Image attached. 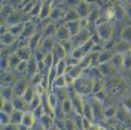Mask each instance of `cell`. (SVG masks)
<instances>
[{"mask_svg":"<svg viewBox=\"0 0 131 130\" xmlns=\"http://www.w3.org/2000/svg\"><path fill=\"white\" fill-rule=\"evenodd\" d=\"M115 32V25L112 21H103V23H98L95 25V33H97L98 39L103 42H109L113 36Z\"/></svg>","mask_w":131,"mask_h":130,"instance_id":"6da1fadb","label":"cell"},{"mask_svg":"<svg viewBox=\"0 0 131 130\" xmlns=\"http://www.w3.org/2000/svg\"><path fill=\"white\" fill-rule=\"evenodd\" d=\"M92 85H94V81L90 79V78H85V76H81L78 79H74L73 82V90L76 94H86V93H92Z\"/></svg>","mask_w":131,"mask_h":130,"instance_id":"7a4b0ae2","label":"cell"},{"mask_svg":"<svg viewBox=\"0 0 131 130\" xmlns=\"http://www.w3.org/2000/svg\"><path fill=\"white\" fill-rule=\"evenodd\" d=\"M76 12L81 20H88L90 18V14H91V9H92V5H91L90 0H81L79 5L76 6Z\"/></svg>","mask_w":131,"mask_h":130,"instance_id":"3957f363","label":"cell"},{"mask_svg":"<svg viewBox=\"0 0 131 130\" xmlns=\"http://www.w3.org/2000/svg\"><path fill=\"white\" fill-rule=\"evenodd\" d=\"M88 41H91V32L90 29H82L81 33H78L76 36L72 38V42H73L74 48H79L82 45H85Z\"/></svg>","mask_w":131,"mask_h":130,"instance_id":"277c9868","label":"cell"},{"mask_svg":"<svg viewBox=\"0 0 131 130\" xmlns=\"http://www.w3.org/2000/svg\"><path fill=\"white\" fill-rule=\"evenodd\" d=\"M55 39H57L60 43H64V42L70 41L72 39V33H70V30H69V27L66 24L60 25L57 30V34H55Z\"/></svg>","mask_w":131,"mask_h":130,"instance_id":"5b68a950","label":"cell"},{"mask_svg":"<svg viewBox=\"0 0 131 130\" xmlns=\"http://www.w3.org/2000/svg\"><path fill=\"white\" fill-rule=\"evenodd\" d=\"M72 102H73V109H74V114L76 115H83V109H85V102H83V99H82L81 94H76L74 93L73 96H72Z\"/></svg>","mask_w":131,"mask_h":130,"instance_id":"8992f818","label":"cell"},{"mask_svg":"<svg viewBox=\"0 0 131 130\" xmlns=\"http://www.w3.org/2000/svg\"><path fill=\"white\" fill-rule=\"evenodd\" d=\"M55 39L54 38H45L43 36V39H42V43L40 47H39V51H42L43 54H51L54 48H55Z\"/></svg>","mask_w":131,"mask_h":130,"instance_id":"52a82bcc","label":"cell"},{"mask_svg":"<svg viewBox=\"0 0 131 130\" xmlns=\"http://www.w3.org/2000/svg\"><path fill=\"white\" fill-rule=\"evenodd\" d=\"M54 0H45L42 2V12H40V20H46V18H51V14L54 11Z\"/></svg>","mask_w":131,"mask_h":130,"instance_id":"ba28073f","label":"cell"},{"mask_svg":"<svg viewBox=\"0 0 131 130\" xmlns=\"http://www.w3.org/2000/svg\"><path fill=\"white\" fill-rule=\"evenodd\" d=\"M18 54V57L24 61H30L31 60V55H33V49L28 47V45H24V47H19V48L15 51Z\"/></svg>","mask_w":131,"mask_h":130,"instance_id":"9c48e42d","label":"cell"},{"mask_svg":"<svg viewBox=\"0 0 131 130\" xmlns=\"http://www.w3.org/2000/svg\"><path fill=\"white\" fill-rule=\"evenodd\" d=\"M42 39H43V33H34L33 36L28 38V43H27V45H28L33 51H37L39 47H40V43H42Z\"/></svg>","mask_w":131,"mask_h":130,"instance_id":"30bf717a","label":"cell"},{"mask_svg":"<svg viewBox=\"0 0 131 130\" xmlns=\"http://www.w3.org/2000/svg\"><path fill=\"white\" fill-rule=\"evenodd\" d=\"M52 55L55 58V63L60 61V60H64L66 55H67V51H66L64 45H63V43H57L55 48H54V51H52Z\"/></svg>","mask_w":131,"mask_h":130,"instance_id":"8fae6325","label":"cell"},{"mask_svg":"<svg viewBox=\"0 0 131 130\" xmlns=\"http://www.w3.org/2000/svg\"><path fill=\"white\" fill-rule=\"evenodd\" d=\"M27 88H28V84L25 81H23V79H19V81H16L14 84V93H15V96H18V97H23L24 93L27 91Z\"/></svg>","mask_w":131,"mask_h":130,"instance_id":"7c38bea8","label":"cell"},{"mask_svg":"<svg viewBox=\"0 0 131 130\" xmlns=\"http://www.w3.org/2000/svg\"><path fill=\"white\" fill-rule=\"evenodd\" d=\"M16 39H18V36L14 34V33H10L9 30L2 33V43H3L5 47H10V45H14V43L16 42Z\"/></svg>","mask_w":131,"mask_h":130,"instance_id":"4fadbf2b","label":"cell"},{"mask_svg":"<svg viewBox=\"0 0 131 130\" xmlns=\"http://www.w3.org/2000/svg\"><path fill=\"white\" fill-rule=\"evenodd\" d=\"M6 25H15V24H19V23H24L23 21V15L19 12H10L8 16H6Z\"/></svg>","mask_w":131,"mask_h":130,"instance_id":"5bb4252c","label":"cell"},{"mask_svg":"<svg viewBox=\"0 0 131 130\" xmlns=\"http://www.w3.org/2000/svg\"><path fill=\"white\" fill-rule=\"evenodd\" d=\"M113 57V52L109 49H101L98 52V58H97V64H103V63H110V60Z\"/></svg>","mask_w":131,"mask_h":130,"instance_id":"9a60e30c","label":"cell"},{"mask_svg":"<svg viewBox=\"0 0 131 130\" xmlns=\"http://www.w3.org/2000/svg\"><path fill=\"white\" fill-rule=\"evenodd\" d=\"M54 70H55V73H57V76L66 75V73H67V70H69L67 58H64V60H60V61H57V63H55V66H54Z\"/></svg>","mask_w":131,"mask_h":130,"instance_id":"2e32d148","label":"cell"},{"mask_svg":"<svg viewBox=\"0 0 131 130\" xmlns=\"http://www.w3.org/2000/svg\"><path fill=\"white\" fill-rule=\"evenodd\" d=\"M70 84H69V79H67V75H61V76H57L54 81H52V87L54 88H67Z\"/></svg>","mask_w":131,"mask_h":130,"instance_id":"e0dca14e","label":"cell"},{"mask_svg":"<svg viewBox=\"0 0 131 130\" xmlns=\"http://www.w3.org/2000/svg\"><path fill=\"white\" fill-rule=\"evenodd\" d=\"M57 30H58V25L52 21V23H48L43 29V36L45 38H55L57 34Z\"/></svg>","mask_w":131,"mask_h":130,"instance_id":"ac0fdd59","label":"cell"},{"mask_svg":"<svg viewBox=\"0 0 131 130\" xmlns=\"http://www.w3.org/2000/svg\"><path fill=\"white\" fill-rule=\"evenodd\" d=\"M124 60H125V54L113 52V57L110 60V64L113 66L115 69H119V67H124Z\"/></svg>","mask_w":131,"mask_h":130,"instance_id":"d6986e66","label":"cell"},{"mask_svg":"<svg viewBox=\"0 0 131 130\" xmlns=\"http://www.w3.org/2000/svg\"><path fill=\"white\" fill-rule=\"evenodd\" d=\"M14 97V85H2V100H12Z\"/></svg>","mask_w":131,"mask_h":130,"instance_id":"ffe728a7","label":"cell"},{"mask_svg":"<svg viewBox=\"0 0 131 130\" xmlns=\"http://www.w3.org/2000/svg\"><path fill=\"white\" fill-rule=\"evenodd\" d=\"M60 106H61V111L64 112L66 117H69V115L72 114V112H74L73 109V102H72V97L66 99V100H63L61 103H60Z\"/></svg>","mask_w":131,"mask_h":130,"instance_id":"44dd1931","label":"cell"},{"mask_svg":"<svg viewBox=\"0 0 131 130\" xmlns=\"http://www.w3.org/2000/svg\"><path fill=\"white\" fill-rule=\"evenodd\" d=\"M40 126L43 130H51L54 127V118L51 114H45L43 117L40 118Z\"/></svg>","mask_w":131,"mask_h":130,"instance_id":"7402d4cb","label":"cell"},{"mask_svg":"<svg viewBox=\"0 0 131 130\" xmlns=\"http://www.w3.org/2000/svg\"><path fill=\"white\" fill-rule=\"evenodd\" d=\"M34 123H36V115L33 111H27L24 114V120H23V126H25L27 129H30L34 126Z\"/></svg>","mask_w":131,"mask_h":130,"instance_id":"603a6c76","label":"cell"},{"mask_svg":"<svg viewBox=\"0 0 131 130\" xmlns=\"http://www.w3.org/2000/svg\"><path fill=\"white\" fill-rule=\"evenodd\" d=\"M15 82H16V79L10 70H5L2 73V85H12Z\"/></svg>","mask_w":131,"mask_h":130,"instance_id":"cb8c5ba5","label":"cell"},{"mask_svg":"<svg viewBox=\"0 0 131 130\" xmlns=\"http://www.w3.org/2000/svg\"><path fill=\"white\" fill-rule=\"evenodd\" d=\"M12 103H14V106H15L16 111H24V112H27L25 109H27L28 103H27L23 97H18V96H15V97L12 99Z\"/></svg>","mask_w":131,"mask_h":130,"instance_id":"d4e9b609","label":"cell"},{"mask_svg":"<svg viewBox=\"0 0 131 130\" xmlns=\"http://www.w3.org/2000/svg\"><path fill=\"white\" fill-rule=\"evenodd\" d=\"M81 18L78 15V12H76V9H69V11H66V16H64V24L67 23H73V21H79Z\"/></svg>","mask_w":131,"mask_h":130,"instance_id":"484cf974","label":"cell"},{"mask_svg":"<svg viewBox=\"0 0 131 130\" xmlns=\"http://www.w3.org/2000/svg\"><path fill=\"white\" fill-rule=\"evenodd\" d=\"M8 30L19 38V36L24 34V32H25V23H19V24H15V25H9Z\"/></svg>","mask_w":131,"mask_h":130,"instance_id":"4316f807","label":"cell"},{"mask_svg":"<svg viewBox=\"0 0 131 130\" xmlns=\"http://www.w3.org/2000/svg\"><path fill=\"white\" fill-rule=\"evenodd\" d=\"M15 111L16 109H15V106H14V103H12V100H2V112L12 115Z\"/></svg>","mask_w":131,"mask_h":130,"instance_id":"83f0119b","label":"cell"},{"mask_svg":"<svg viewBox=\"0 0 131 130\" xmlns=\"http://www.w3.org/2000/svg\"><path fill=\"white\" fill-rule=\"evenodd\" d=\"M37 64H39V61L36 60V58H31L30 61H28V69H27V75L28 76H31V78H34L36 75H37Z\"/></svg>","mask_w":131,"mask_h":130,"instance_id":"f1b7e54d","label":"cell"},{"mask_svg":"<svg viewBox=\"0 0 131 130\" xmlns=\"http://www.w3.org/2000/svg\"><path fill=\"white\" fill-rule=\"evenodd\" d=\"M8 60H9V70L16 69V67L19 66V63L23 61L21 58L18 57V54H16V52H14V54H9V55H8Z\"/></svg>","mask_w":131,"mask_h":130,"instance_id":"f546056e","label":"cell"},{"mask_svg":"<svg viewBox=\"0 0 131 130\" xmlns=\"http://www.w3.org/2000/svg\"><path fill=\"white\" fill-rule=\"evenodd\" d=\"M86 55H88V54L85 52V49L82 48V47H79V48H74V49H73V52L70 54V57H73L74 60H78L79 63H81V61H82V60H83L85 57H86Z\"/></svg>","mask_w":131,"mask_h":130,"instance_id":"4dcf8cb0","label":"cell"},{"mask_svg":"<svg viewBox=\"0 0 131 130\" xmlns=\"http://www.w3.org/2000/svg\"><path fill=\"white\" fill-rule=\"evenodd\" d=\"M66 25L69 27V30H70V33H72V38H73V36H76L78 33H81V30H82L81 20H79V21H73V23H67Z\"/></svg>","mask_w":131,"mask_h":130,"instance_id":"1f68e13d","label":"cell"},{"mask_svg":"<svg viewBox=\"0 0 131 130\" xmlns=\"http://www.w3.org/2000/svg\"><path fill=\"white\" fill-rule=\"evenodd\" d=\"M24 114H25L24 111H15L14 114L10 115V123L21 126L23 124V120H24Z\"/></svg>","mask_w":131,"mask_h":130,"instance_id":"d6a6232c","label":"cell"},{"mask_svg":"<svg viewBox=\"0 0 131 130\" xmlns=\"http://www.w3.org/2000/svg\"><path fill=\"white\" fill-rule=\"evenodd\" d=\"M115 67L110 63H103V64H98V70H100V75L101 76H109L112 70H113Z\"/></svg>","mask_w":131,"mask_h":130,"instance_id":"836d02e7","label":"cell"},{"mask_svg":"<svg viewBox=\"0 0 131 130\" xmlns=\"http://www.w3.org/2000/svg\"><path fill=\"white\" fill-rule=\"evenodd\" d=\"M64 16H66V11H63L61 8H54L52 14H51V20L55 23L58 20H63L64 21Z\"/></svg>","mask_w":131,"mask_h":130,"instance_id":"e575fe53","label":"cell"},{"mask_svg":"<svg viewBox=\"0 0 131 130\" xmlns=\"http://www.w3.org/2000/svg\"><path fill=\"white\" fill-rule=\"evenodd\" d=\"M83 118L90 120L91 123H94V118H95V114H94V106L91 105H85V109H83Z\"/></svg>","mask_w":131,"mask_h":130,"instance_id":"d590c367","label":"cell"},{"mask_svg":"<svg viewBox=\"0 0 131 130\" xmlns=\"http://www.w3.org/2000/svg\"><path fill=\"white\" fill-rule=\"evenodd\" d=\"M121 41L131 43V25H125L121 30Z\"/></svg>","mask_w":131,"mask_h":130,"instance_id":"8d00e7d4","label":"cell"},{"mask_svg":"<svg viewBox=\"0 0 131 130\" xmlns=\"http://www.w3.org/2000/svg\"><path fill=\"white\" fill-rule=\"evenodd\" d=\"M100 14H101V9L98 8V6H92L88 21H90V23H97L98 20H100Z\"/></svg>","mask_w":131,"mask_h":130,"instance_id":"74e56055","label":"cell"},{"mask_svg":"<svg viewBox=\"0 0 131 130\" xmlns=\"http://www.w3.org/2000/svg\"><path fill=\"white\" fill-rule=\"evenodd\" d=\"M36 94H37V93H36V90L33 88V87H28V88H27V91L24 93V96H23V99H24L25 102L28 103V106H30V103L33 102V99L36 97Z\"/></svg>","mask_w":131,"mask_h":130,"instance_id":"f35d334b","label":"cell"},{"mask_svg":"<svg viewBox=\"0 0 131 130\" xmlns=\"http://www.w3.org/2000/svg\"><path fill=\"white\" fill-rule=\"evenodd\" d=\"M131 48V43H127V42H119L116 43V52H121V54H128Z\"/></svg>","mask_w":131,"mask_h":130,"instance_id":"ab89813d","label":"cell"},{"mask_svg":"<svg viewBox=\"0 0 131 130\" xmlns=\"http://www.w3.org/2000/svg\"><path fill=\"white\" fill-rule=\"evenodd\" d=\"M54 63H55V58H54L52 52H51V54H46V57H45V60H43L42 64L45 66V70H49V69L54 67Z\"/></svg>","mask_w":131,"mask_h":130,"instance_id":"60d3db41","label":"cell"},{"mask_svg":"<svg viewBox=\"0 0 131 130\" xmlns=\"http://www.w3.org/2000/svg\"><path fill=\"white\" fill-rule=\"evenodd\" d=\"M54 93H55V96L60 102H63L66 99H69V93H67V88H54Z\"/></svg>","mask_w":131,"mask_h":130,"instance_id":"b9f144b4","label":"cell"},{"mask_svg":"<svg viewBox=\"0 0 131 130\" xmlns=\"http://www.w3.org/2000/svg\"><path fill=\"white\" fill-rule=\"evenodd\" d=\"M113 16L116 20H124V18H127V15H125V8H124V6L115 8L113 9Z\"/></svg>","mask_w":131,"mask_h":130,"instance_id":"7bdbcfd3","label":"cell"},{"mask_svg":"<svg viewBox=\"0 0 131 130\" xmlns=\"http://www.w3.org/2000/svg\"><path fill=\"white\" fill-rule=\"evenodd\" d=\"M103 114H104V118H115L118 115V109L115 106H107Z\"/></svg>","mask_w":131,"mask_h":130,"instance_id":"ee69618b","label":"cell"},{"mask_svg":"<svg viewBox=\"0 0 131 130\" xmlns=\"http://www.w3.org/2000/svg\"><path fill=\"white\" fill-rule=\"evenodd\" d=\"M64 130H78V124L74 118H66L64 120Z\"/></svg>","mask_w":131,"mask_h":130,"instance_id":"f6af8a7d","label":"cell"},{"mask_svg":"<svg viewBox=\"0 0 131 130\" xmlns=\"http://www.w3.org/2000/svg\"><path fill=\"white\" fill-rule=\"evenodd\" d=\"M40 106H42V97L39 94H36V97L33 99V102L30 103V109L34 111V109H37V108H40Z\"/></svg>","mask_w":131,"mask_h":130,"instance_id":"bcb514c9","label":"cell"},{"mask_svg":"<svg viewBox=\"0 0 131 130\" xmlns=\"http://www.w3.org/2000/svg\"><path fill=\"white\" fill-rule=\"evenodd\" d=\"M40 12H42V2H37V3L34 5V8L31 9L30 15L31 16H40Z\"/></svg>","mask_w":131,"mask_h":130,"instance_id":"7dc6e473","label":"cell"},{"mask_svg":"<svg viewBox=\"0 0 131 130\" xmlns=\"http://www.w3.org/2000/svg\"><path fill=\"white\" fill-rule=\"evenodd\" d=\"M0 123H2V126H8V124H10V115L5 114V112H0Z\"/></svg>","mask_w":131,"mask_h":130,"instance_id":"c3c4849f","label":"cell"},{"mask_svg":"<svg viewBox=\"0 0 131 130\" xmlns=\"http://www.w3.org/2000/svg\"><path fill=\"white\" fill-rule=\"evenodd\" d=\"M34 30H36V27L31 24V23H25V32H24V34H27V36H33L34 34Z\"/></svg>","mask_w":131,"mask_h":130,"instance_id":"681fc988","label":"cell"},{"mask_svg":"<svg viewBox=\"0 0 131 130\" xmlns=\"http://www.w3.org/2000/svg\"><path fill=\"white\" fill-rule=\"evenodd\" d=\"M103 87H104V84H103L101 81H94V85H92V93H94V94L100 93V91L103 90Z\"/></svg>","mask_w":131,"mask_h":130,"instance_id":"f907efd6","label":"cell"},{"mask_svg":"<svg viewBox=\"0 0 131 130\" xmlns=\"http://www.w3.org/2000/svg\"><path fill=\"white\" fill-rule=\"evenodd\" d=\"M27 69H28V61H24V60H23V61H21V63H19V66H18V67H16L15 70H18V72H27Z\"/></svg>","mask_w":131,"mask_h":130,"instance_id":"816d5d0a","label":"cell"},{"mask_svg":"<svg viewBox=\"0 0 131 130\" xmlns=\"http://www.w3.org/2000/svg\"><path fill=\"white\" fill-rule=\"evenodd\" d=\"M79 2H81V0H64V3H66V5H67L70 9H74L78 5H79Z\"/></svg>","mask_w":131,"mask_h":130,"instance_id":"f5cc1de1","label":"cell"},{"mask_svg":"<svg viewBox=\"0 0 131 130\" xmlns=\"http://www.w3.org/2000/svg\"><path fill=\"white\" fill-rule=\"evenodd\" d=\"M124 69H131V55L130 54H125V60H124Z\"/></svg>","mask_w":131,"mask_h":130,"instance_id":"db71d44e","label":"cell"},{"mask_svg":"<svg viewBox=\"0 0 131 130\" xmlns=\"http://www.w3.org/2000/svg\"><path fill=\"white\" fill-rule=\"evenodd\" d=\"M2 130H19V126L10 123V124H8V126H2Z\"/></svg>","mask_w":131,"mask_h":130,"instance_id":"11a10c76","label":"cell"},{"mask_svg":"<svg viewBox=\"0 0 131 130\" xmlns=\"http://www.w3.org/2000/svg\"><path fill=\"white\" fill-rule=\"evenodd\" d=\"M124 8H125V15H127V18H131V3H127Z\"/></svg>","mask_w":131,"mask_h":130,"instance_id":"9f6ffc18","label":"cell"},{"mask_svg":"<svg viewBox=\"0 0 131 130\" xmlns=\"http://www.w3.org/2000/svg\"><path fill=\"white\" fill-rule=\"evenodd\" d=\"M103 94H104V93H103V91H100V93H97V94H94V96H95V99H97V100H100V102H103V100H104V96H103Z\"/></svg>","mask_w":131,"mask_h":130,"instance_id":"6f0895ef","label":"cell"},{"mask_svg":"<svg viewBox=\"0 0 131 130\" xmlns=\"http://www.w3.org/2000/svg\"><path fill=\"white\" fill-rule=\"evenodd\" d=\"M86 130H101V129L98 127L97 124H94V123H92V124H91V126H90V127H88Z\"/></svg>","mask_w":131,"mask_h":130,"instance_id":"680465c9","label":"cell"},{"mask_svg":"<svg viewBox=\"0 0 131 130\" xmlns=\"http://www.w3.org/2000/svg\"><path fill=\"white\" fill-rule=\"evenodd\" d=\"M119 2H122V3H128V0H119Z\"/></svg>","mask_w":131,"mask_h":130,"instance_id":"91938a15","label":"cell"},{"mask_svg":"<svg viewBox=\"0 0 131 130\" xmlns=\"http://www.w3.org/2000/svg\"><path fill=\"white\" fill-rule=\"evenodd\" d=\"M128 54H130V55H131V48H130V52H128Z\"/></svg>","mask_w":131,"mask_h":130,"instance_id":"94428289","label":"cell"},{"mask_svg":"<svg viewBox=\"0 0 131 130\" xmlns=\"http://www.w3.org/2000/svg\"><path fill=\"white\" fill-rule=\"evenodd\" d=\"M104 2H112V0H104Z\"/></svg>","mask_w":131,"mask_h":130,"instance_id":"6125c7cd","label":"cell"},{"mask_svg":"<svg viewBox=\"0 0 131 130\" xmlns=\"http://www.w3.org/2000/svg\"><path fill=\"white\" fill-rule=\"evenodd\" d=\"M128 3H131V0H128Z\"/></svg>","mask_w":131,"mask_h":130,"instance_id":"be15d7a7","label":"cell"},{"mask_svg":"<svg viewBox=\"0 0 131 130\" xmlns=\"http://www.w3.org/2000/svg\"><path fill=\"white\" fill-rule=\"evenodd\" d=\"M128 130H131V129H128Z\"/></svg>","mask_w":131,"mask_h":130,"instance_id":"e7e4bbea","label":"cell"}]
</instances>
